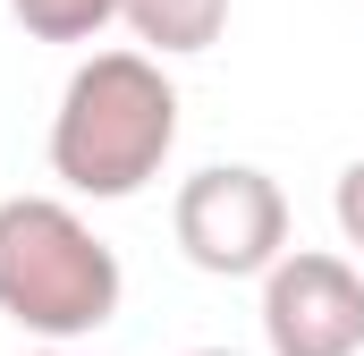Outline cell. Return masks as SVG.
Masks as SVG:
<instances>
[{
    "label": "cell",
    "mask_w": 364,
    "mask_h": 356,
    "mask_svg": "<svg viewBox=\"0 0 364 356\" xmlns=\"http://www.w3.org/2000/svg\"><path fill=\"white\" fill-rule=\"evenodd\" d=\"M170 229H178L186 263L212 271V280H255L288 255V195L272 170L255 162H212L178 187L170 204Z\"/></svg>",
    "instance_id": "obj_3"
},
{
    "label": "cell",
    "mask_w": 364,
    "mask_h": 356,
    "mask_svg": "<svg viewBox=\"0 0 364 356\" xmlns=\"http://www.w3.org/2000/svg\"><path fill=\"white\" fill-rule=\"evenodd\" d=\"M186 356H237V348H186Z\"/></svg>",
    "instance_id": "obj_8"
},
{
    "label": "cell",
    "mask_w": 364,
    "mask_h": 356,
    "mask_svg": "<svg viewBox=\"0 0 364 356\" xmlns=\"http://www.w3.org/2000/svg\"><path fill=\"white\" fill-rule=\"evenodd\" d=\"M127 271L60 195H9L0 204V314L34 340H93L119 314Z\"/></svg>",
    "instance_id": "obj_2"
},
{
    "label": "cell",
    "mask_w": 364,
    "mask_h": 356,
    "mask_svg": "<svg viewBox=\"0 0 364 356\" xmlns=\"http://www.w3.org/2000/svg\"><path fill=\"white\" fill-rule=\"evenodd\" d=\"M43 356H60V348H43Z\"/></svg>",
    "instance_id": "obj_9"
},
{
    "label": "cell",
    "mask_w": 364,
    "mask_h": 356,
    "mask_svg": "<svg viewBox=\"0 0 364 356\" xmlns=\"http://www.w3.org/2000/svg\"><path fill=\"white\" fill-rule=\"evenodd\" d=\"M263 340L272 356H356L364 348V271L322 246H288L263 271Z\"/></svg>",
    "instance_id": "obj_4"
},
{
    "label": "cell",
    "mask_w": 364,
    "mask_h": 356,
    "mask_svg": "<svg viewBox=\"0 0 364 356\" xmlns=\"http://www.w3.org/2000/svg\"><path fill=\"white\" fill-rule=\"evenodd\" d=\"M178 145V85L153 51H93L51 110V170L68 195H144Z\"/></svg>",
    "instance_id": "obj_1"
},
{
    "label": "cell",
    "mask_w": 364,
    "mask_h": 356,
    "mask_svg": "<svg viewBox=\"0 0 364 356\" xmlns=\"http://www.w3.org/2000/svg\"><path fill=\"white\" fill-rule=\"evenodd\" d=\"M119 17L144 51H212L229 26V0H119Z\"/></svg>",
    "instance_id": "obj_5"
},
{
    "label": "cell",
    "mask_w": 364,
    "mask_h": 356,
    "mask_svg": "<svg viewBox=\"0 0 364 356\" xmlns=\"http://www.w3.org/2000/svg\"><path fill=\"white\" fill-rule=\"evenodd\" d=\"M331 212H339V238L364 255V162H348V170H339V187H331Z\"/></svg>",
    "instance_id": "obj_7"
},
{
    "label": "cell",
    "mask_w": 364,
    "mask_h": 356,
    "mask_svg": "<svg viewBox=\"0 0 364 356\" xmlns=\"http://www.w3.org/2000/svg\"><path fill=\"white\" fill-rule=\"evenodd\" d=\"M9 17H17L34 43H93V34L119 17V0H9Z\"/></svg>",
    "instance_id": "obj_6"
}]
</instances>
